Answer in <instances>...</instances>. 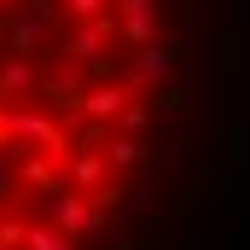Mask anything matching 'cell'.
<instances>
[{"label":"cell","instance_id":"obj_12","mask_svg":"<svg viewBox=\"0 0 250 250\" xmlns=\"http://www.w3.org/2000/svg\"><path fill=\"white\" fill-rule=\"evenodd\" d=\"M82 198H87L93 209H117V204H123V198H128V187H123V181H117V175H111V181H93V187L82 192Z\"/></svg>","mask_w":250,"mask_h":250},{"label":"cell","instance_id":"obj_1","mask_svg":"<svg viewBox=\"0 0 250 250\" xmlns=\"http://www.w3.org/2000/svg\"><path fill=\"white\" fill-rule=\"evenodd\" d=\"M111 47H117V23H111V12H99V18L76 23L70 35H59V59L93 70V82H99V76H111V59H105Z\"/></svg>","mask_w":250,"mask_h":250},{"label":"cell","instance_id":"obj_4","mask_svg":"<svg viewBox=\"0 0 250 250\" xmlns=\"http://www.w3.org/2000/svg\"><path fill=\"white\" fill-rule=\"evenodd\" d=\"M181 59V47L175 41H163V35H151V41H140L134 53H128V87L134 93H146V87H157V76H169Z\"/></svg>","mask_w":250,"mask_h":250},{"label":"cell","instance_id":"obj_11","mask_svg":"<svg viewBox=\"0 0 250 250\" xmlns=\"http://www.w3.org/2000/svg\"><path fill=\"white\" fill-rule=\"evenodd\" d=\"M99 157H105V163H117V169H128V163L140 157V140H134V134H111V140L99 146Z\"/></svg>","mask_w":250,"mask_h":250},{"label":"cell","instance_id":"obj_2","mask_svg":"<svg viewBox=\"0 0 250 250\" xmlns=\"http://www.w3.org/2000/svg\"><path fill=\"white\" fill-rule=\"evenodd\" d=\"M41 221H53L59 233H70V239H93L99 227H105V209H93L87 198L76 187H53V192H41Z\"/></svg>","mask_w":250,"mask_h":250},{"label":"cell","instance_id":"obj_9","mask_svg":"<svg viewBox=\"0 0 250 250\" xmlns=\"http://www.w3.org/2000/svg\"><path fill=\"white\" fill-rule=\"evenodd\" d=\"M93 181H105V157H99V151H87V146H76V157H70V187L87 192Z\"/></svg>","mask_w":250,"mask_h":250},{"label":"cell","instance_id":"obj_3","mask_svg":"<svg viewBox=\"0 0 250 250\" xmlns=\"http://www.w3.org/2000/svg\"><path fill=\"white\" fill-rule=\"evenodd\" d=\"M53 18H59V0H23V6L12 12V23H6L12 53H18V59H35V47H41V35L53 29Z\"/></svg>","mask_w":250,"mask_h":250},{"label":"cell","instance_id":"obj_13","mask_svg":"<svg viewBox=\"0 0 250 250\" xmlns=\"http://www.w3.org/2000/svg\"><path fill=\"white\" fill-rule=\"evenodd\" d=\"M146 117H151V105H146L140 93H128V105L117 111V117H111V123L123 128V134H140V128H146Z\"/></svg>","mask_w":250,"mask_h":250},{"label":"cell","instance_id":"obj_8","mask_svg":"<svg viewBox=\"0 0 250 250\" xmlns=\"http://www.w3.org/2000/svg\"><path fill=\"white\" fill-rule=\"evenodd\" d=\"M18 250H76V239L59 233L53 221H23V245Z\"/></svg>","mask_w":250,"mask_h":250},{"label":"cell","instance_id":"obj_7","mask_svg":"<svg viewBox=\"0 0 250 250\" xmlns=\"http://www.w3.org/2000/svg\"><path fill=\"white\" fill-rule=\"evenodd\" d=\"M35 76H41L35 59H18V53H12V59L0 64V99H29V93H35Z\"/></svg>","mask_w":250,"mask_h":250},{"label":"cell","instance_id":"obj_15","mask_svg":"<svg viewBox=\"0 0 250 250\" xmlns=\"http://www.w3.org/2000/svg\"><path fill=\"white\" fill-rule=\"evenodd\" d=\"M12 6H18V0H0V12H12Z\"/></svg>","mask_w":250,"mask_h":250},{"label":"cell","instance_id":"obj_14","mask_svg":"<svg viewBox=\"0 0 250 250\" xmlns=\"http://www.w3.org/2000/svg\"><path fill=\"white\" fill-rule=\"evenodd\" d=\"M59 12H70L76 23H87V18H99V12H111V0H59Z\"/></svg>","mask_w":250,"mask_h":250},{"label":"cell","instance_id":"obj_16","mask_svg":"<svg viewBox=\"0 0 250 250\" xmlns=\"http://www.w3.org/2000/svg\"><path fill=\"white\" fill-rule=\"evenodd\" d=\"M0 250H6V245H0Z\"/></svg>","mask_w":250,"mask_h":250},{"label":"cell","instance_id":"obj_5","mask_svg":"<svg viewBox=\"0 0 250 250\" xmlns=\"http://www.w3.org/2000/svg\"><path fill=\"white\" fill-rule=\"evenodd\" d=\"M111 23L123 41H151L157 35V0H111Z\"/></svg>","mask_w":250,"mask_h":250},{"label":"cell","instance_id":"obj_10","mask_svg":"<svg viewBox=\"0 0 250 250\" xmlns=\"http://www.w3.org/2000/svg\"><path fill=\"white\" fill-rule=\"evenodd\" d=\"M18 181H29V187H41V192H53L59 187V163H35V157H18Z\"/></svg>","mask_w":250,"mask_h":250},{"label":"cell","instance_id":"obj_6","mask_svg":"<svg viewBox=\"0 0 250 250\" xmlns=\"http://www.w3.org/2000/svg\"><path fill=\"white\" fill-rule=\"evenodd\" d=\"M128 93H134V87L111 82V76H99L93 87H82V105H76V111H82V117H93V123H111V117L128 105Z\"/></svg>","mask_w":250,"mask_h":250}]
</instances>
